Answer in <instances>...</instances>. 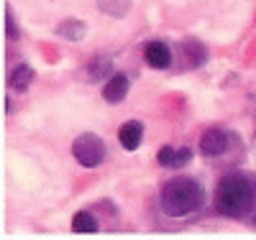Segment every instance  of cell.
Returning a JSON list of instances; mask_svg holds the SVG:
<instances>
[{"instance_id": "30bf717a", "label": "cell", "mask_w": 256, "mask_h": 240, "mask_svg": "<svg viewBox=\"0 0 256 240\" xmlns=\"http://www.w3.org/2000/svg\"><path fill=\"white\" fill-rule=\"evenodd\" d=\"M141 138H144V123L141 120H128L118 130V141L126 151H136L141 146Z\"/></svg>"}, {"instance_id": "9c48e42d", "label": "cell", "mask_w": 256, "mask_h": 240, "mask_svg": "<svg viewBox=\"0 0 256 240\" xmlns=\"http://www.w3.org/2000/svg\"><path fill=\"white\" fill-rule=\"evenodd\" d=\"M34 79H36V72H34V67L31 64H16V67L10 69V74H8V84H10V90L13 92H26L28 87L34 84Z\"/></svg>"}, {"instance_id": "52a82bcc", "label": "cell", "mask_w": 256, "mask_h": 240, "mask_svg": "<svg viewBox=\"0 0 256 240\" xmlns=\"http://www.w3.org/2000/svg\"><path fill=\"white\" fill-rule=\"evenodd\" d=\"M156 161L164 166V169H182L192 161V151L190 148H180V146H162L159 154H156Z\"/></svg>"}, {"instance_id": "5b68a950", "label": "cell", "mask_w": 256, "mask_h": 240, "mask_svg": "<svg viewBox=\"0 0 256 240\" xmlns=\"http://www.w3.org/2000/svg\"><path fill=\"white\" fill-rule=\"evenodd\" d=\"M144 61L152 69H169L172 67V49L164 41H148L144 46Z\"/></svg>"}, {"instance_id": "7c38bea8", "label": "cell", "mask_w": 256, "mask_h": 240, "mask_svg": "<svg viewBox=\"0 0 256 240\" xmlns=\"http://www.w3.org/2000/svg\"><path fill=\"white\" fill-rule=\"evenodd\" d=\"M88 69H90V79L92 82H108L113 74V61L110 56H95L90 64H88Z\"/></svg>"}, {"instance_id": "2e32d148", "label": "cell", "mask_w": 256, "mask_h": 240, "mask_svg": "<svg viewBox=\"0 0 256 240\" xmlns=\"http://www.w3.org/2000/svg\"><path fill=\"white\" fill-rule=\"evenodd\" d=\"M254 225H256V215H254Z\"/></svg>"}, {"instance_id": "277c9868", "label": "cell", "mask_w": 256, "mask_h": 240, "mask_svg": "<svg viewBox=\"0 0 256 240\" xmlns=\"http://www.w3.org/2000/svg\"><path fill=\"white\" fill-rule=\"evenodd\" d=\"M230 133L226 128H218V125H212V128H208L205 133H202V138H200V154L205 156V159H218V156H223L226 151L230 148Z\"/></svg>"}, {"instance_id": "5bb4252c", "label": "cell", "mask_w": 256, "mask_h": 240, "mask_svg": "<svg viewBox=\"0 0 256 240\" xmlns=\"http://www.w3.org/2000/svg\"><path fill=\"white\" fill-rule=\"evenodd\" d=\"M98 8L110 18H126L131 10V0H98Z\"/></svg>"}, {"instance_id": "3957f363", "label": "cell", "mask_w": 256, "mask_h": 240, "mask_svg": "<svg viewBox=\"0 0 256 240\" xmlns=\"http://www.w3.org/2000/svg\"><path fill=\"white\" fill-rule=\"evenodd\" d=\"M72 156L77 159V164L88 166V169H95L105 161V143L95 133H82L72 143Z\"/></svg>"}, {"instance_id": "4fadbf2b", "label": "cell", "mask_w": 256, "mask_h": 240, "mask_svg": "<svg viewBox=\"0 0 256 240\" xmlns=\"http://www.w3.org/2000/svg\"><path fill=\"white\" fill-rule=\"evenodd\" d=\"M72 230L74 233H98L100 230V223H98V217L90 212V210H80V212H74V217H72Z\"/></svg>"}, {"instance_id": "9a60e30c", "label": "cell", "mask_w": 256, "mask_h": 240, "mask_svg": "<svg viewBox=\"0 0 256 240\" xmlns=\"http://www.w3.org/2000/svg\"><path fill=\"white\" fill-rule=\"evenodd\" d=\"M3 23H6V38H8V41H18V38H20V28H18L16 18H13L10 5L3 8Z\"/></svg>"}, {"instance_id": "8992f818", "label": "cell", "mask_w": 256, "mask_h": 240, "mask_svg": "<svg viewBox=\"0 0 256 240\" xmlns=\"http://www.w3.org/2000/svg\"><path fill=\"white\" fill-rule=\"evenodd\" d=\"M128 90H131V79H128V74L123 72H116L108 82L102 84V100L110 102V105H118L126 100Z\"/></svg>"}, {"instance_id": "7a4b0ae2", "label": "cell", "mask_w": 256, "mask_h": 240, "mask_svg": "<svg viewBox=\"0 0 256 240\" xmlns=\"http://www.w3.org/2000/svg\"><path fill=\"white\" fill-rule=\"evenodd\" d=\"M159 205L169 217H187L205 205V187L192 177H174L162 187Z\"/></svg>"}, {"instance_id": "6da1fadb", "label": "cell", "mask_w": 256, "mask_h": 240, "mask_svg": "<svg viewBox=\"0 0 256 240\" xmlns=\"http://www.w3.org/2000/svg\"><path fill=\"white\" fill-rule=\"evenodd\" d=\"M256 205V179L246 171H230L218 182L212 207L223 217L241 220Z\"/></svg>"}, {"instance_id": "ba28073f", "label": "cell", "mask_w": 256, "mask_h": 240, "mask_svg": "<svg viewBox=\"0 0 256 240\" xmlns=\"http://www.w3.org/2000/svg\"><path fill=\"white\" fill-rule=\"evenodd\" d=\"M182 56H184V64L190 69H200L210 54L205 49V43H200L198 38H184L182 41Z\"/></svg>"}, {"instance_id": "8fae6325", "label": "cell", "mask_w": 256, "mask_h": 240, "mask_svg": "<svg viewBox=\"0 0 256 240\" xmlns=\"http://www.w3.org/2000/svg\"><path fill=\"white\" fill-rule=\"evenodd\" d=\"M56 36L67 38V41H82L88 36V23H82L80 18H67L56 26Z\"/></svg>"}]
</instances>
